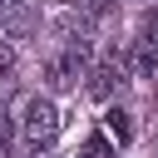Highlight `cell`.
Masks as SVG:
<instances>
[{
    "instance_id": "obj_1",
    "label": "cell",
    "mask_w": 158,
    "mask_h": 158,
    "mask_svg": "<svg viewBox=\"0 0 158 158\" xmlns=\"http://www.w3.org/2000/svg\"><path fill=\"white\" fill-rule=\"evenodd\" d=\"M20 138H25L30 153H44V148L59 138V109L35 94V99L25 104V114H20Z\"/></svg>"
},
{
    "instance_id": "obj_2",
    "label": "cell",
    "mask_w": 158,
    "mask_h": 158,
    "mask_svg": "<svg viewBox=\"0 0 158 158\" xmlns=\"http://www.w3.org/2000/svg\"><path fill=\"white\" fill-rule=\"evenodd\" d=\"M128 69L133 74H158V15L148 10L143 20H138V40H133V54H128Z\"/></svg>"
},
{
    "instance_id": "obj_3",
    "label": "cell",
    "mask_w": 158,
    "mask_h": 158,
    "mask_svg": "<svg viewBox=\"0 0 158 158\" xmlns=\"http://www.w3.org/2000/svg\"><path fill=\"white\" fill-rule=\"evenodd\" d=\"M84 64H89V54H74V49H64V54L44 59V84H49L54 94H64V89H74V84L84 79Z\"/></svg>"
},
{
    "instance_id": "obj_4",
    "label": "cell",
    "mask_w": 158,
    "mask_h": 158,
    "mask_svg": "<svg viewBox=\"0 0 158 158\" xmlns=\"http://www.w3.org/2000/svg\"><path fill=\"white\" fill-rule=\"evenodd\" d=\"M123 69H128V59H123V54H109L104 64H94V69H89V84H84V89H89V99L109 104V99L118 94V84H123Z\"/></svg>"
},
{
    "instance_id": "obj_5",
    "label": "cell",
    "mask_w": 158,
    "mask_h": 158,
    "mask_svg": "<svg viewBox=\"0 0 158 158\" xmlns=\"http://www.w3.org/2000/svg\"><path fill=\"white\" fill-rule=\"evenodd\" d=\"M0 25H5V30L15 35V40H25V35H30V30L40 25V20L30 15V5H25V0H10V10L0 15Z\"/></svg>"
},
{
    "instance_id": "obj_6",
    "label": "cell",
    "mask_w": 158,
    "mask_h": 158,
    "mask_svg": "<svg viewBox=\"0 0 158 158\" xmlns=\"http://www.w3.org/2000/svg\"><path fill=\"white\" fill-rule=\"evenodd\" d=\"M104 133H109V138H118V143H128V138H133L128 114H123V109H109V114H104Z\"/></svg>"
},
{
    "instance_id": "obj_7",
    "label": "cell",
    "mask_w": 158,
    "mask_h": 158,
    "mask_svg": "<svg viewBox=\"0 0 158 158\" xmlns=\"http://www.w3.org/2000/svg\"><path fill=\"white\" fill-rule=\"evenodd\" d=\"M74 158H114V138H109V133H89Z\"/></svg>"
},
{
    "instance_id": "obj_8",
    "label": "cell",
    "mask_w": 158,
    "mask_h": 158,
    "mask_svg": "<svg viewBox=\"0 0 158 158\" xmlns=\"http://www.w3.org/2000/svg\"><path fill=\"white\" fill-rule=\"evenodd\" d=\"M114 5H118V0H79V10H84L89 20H104V15L114 10Z\"/></svg>"
},
{
    "instance_id": "obj_9",
    "label": "cell",
    "mask_w": 158,
    "mask_h": 158,
    "mask_svg": "<svg viewBox=\"0 0 158 158\" xmlns=\"http://www.w3.org/2000/svg\"><path fill=\"white\" fill-rule=\"evenodd\" d=\"M10 74H15V49L0 40V84H10Z\"/></svg>"
},
{
    "instance_id": "obj_10",
    "label": "cell",
    "mask_w": 158,
    "mask_h": 158,
    "mask_svg": "<svg viewBox=\"0 0 158 158\" xmlns=\"http://www.w3.org/2000/svg\"><path fill=\"white\" fill-rule=\"evenodd\" d=\"M5 133H10V118H5V109H0V138H5Z\"/></svg>"
},
{
    "instance_id": "obj_11",
    "label": "cell",
    "mask_w": 158,
    "mask_h": 158,
    "mask_svg": "<svg viewBox=\"0 0 158 158\" xmlns=\"http://www.w3.org/2000/svg\"><path fill=\"white\" fill-rule=\"evenodd\" d=\"M0 158H10V153H5V138H0Z\"/></svg>"
}]
</instances>
